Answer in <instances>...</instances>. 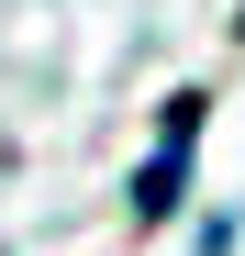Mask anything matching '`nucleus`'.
<instances>
[{"label": "nucleus", "mask_w": 245, "mask_h": 256, "mask_svg": "<svg viewBox=\"0 0 245 256\" xmlns=\"http://www.w3.org/2000/svg\"><path fill=\"white\" fill-rule=\"evenodd\" d=\"M190 134H200V100H178L168 112V145H156V167L134 178V212L156 223V212H178V178H190Z\"/></svg>", "instance_id": "nucleus-1"}]
</instances>
